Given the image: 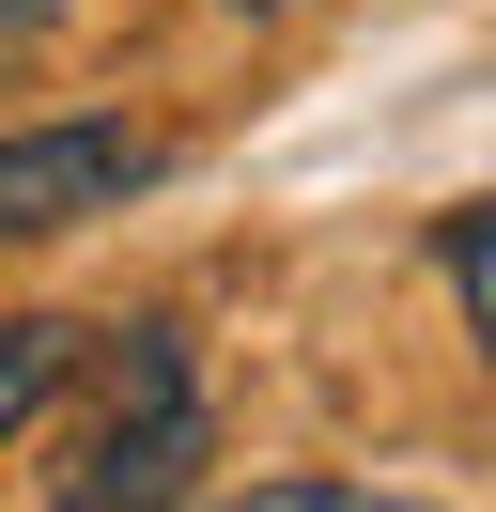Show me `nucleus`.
<instances>
[{
    "label": "nucleus",
    "instance_id": "nucleus-1",
    "mask_svg": "<svg viewBox=\"0 0 496 512\" xmlns=\"http://www.w3.org/2000/svg\"><path fill=\"white\" fill-rule=\"evenodd\" d=\"M202 466V373H186L171 326H124L109 388H93V435L62 450V512H171Z\"/></svg>",
    "mask_w": 496,
    "mask_h": 512
},
{
    "label": "nucleus",
    "instance_id": "nucleus-2",
    "mask_svg": "<svg viewBox=\"0 0 496 512\" xmlns=\"http://www.w3.org/2000/svg\"><path fill=\"white\" fill-rule=\"evenodd\" d=\"M124 187H155L140 125H16L0 140V233H78V218H109Z\"/></svg>",
    "mask_w": 496,
    "mask_h": 512
},
{
    "label": "nucleus",
    "instance_id": "nucleus-3",
    "mask_svg": "<svg viewBox=\"0 0 496 512\" xmlns=\"http://www.w3.org/2000/svg\"><path fill=\"white\" fill-rule=\"evenodd\" d=\"M62 357H78V326H47V311H16V326H0V435H16V419L62 388Z\"/></svg>",
    "mask_w": 496,
    "mask_h": 512
},
{
    "label": "nucleus",
    "instance_id": "nucleus-4",
    "mask_svg": "<svg viewBox=\"0 0 496 512\" xmlns=\"http://www.w3.org/2000/svg\"><path fill=\"white\" fill-rule=\"evenodd\" d=\"M434 264H450V295H465V326H481V357H496V202H465V218L434 233Z\"/></svg>",
    "mask_w": 496,
    "mask_h": 512
},
{
    "label": "nucleus",
    "instance_id": "nucleus-5",
    "mask_svg": "<svg viewBox=\"0 0 496 512\" xmlns=\"http://www.w3.org/2000/svg\"><path fill=\"white\" fill-rule=\"evenodd\" d=\"M233 512H419V497H372V481H248Z\"/></svg>",
    "mask_w": 496,
    "mask_h": 512
},
{
    "label": "nucleus",
    "instance_id": "nucleus-6",
    "mask_svg": "<svg viewBox=\"0 0 496 512\" xmlns=\"http://www.w3.org/2000/svg\"><path fill=\"white\" fill-rule=\"evenodd\" d=\"M47 16H62V0H0V32H47Z\"/></svg>",
    "mask_w": 496,
    "mask_h": 512
}]
</instances>
